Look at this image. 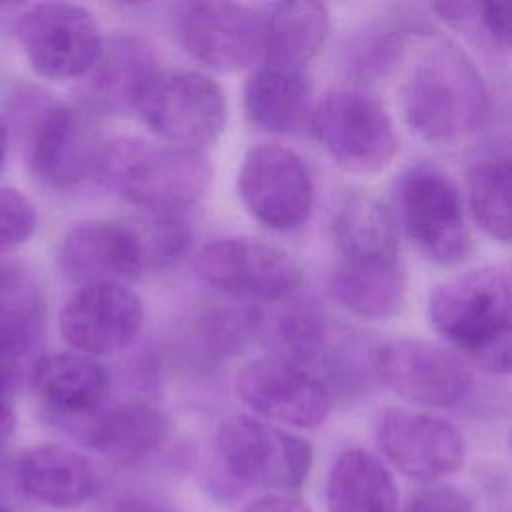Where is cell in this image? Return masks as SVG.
I'll list each match as a JSON object with an SVG mask.
<instances>
[{
  "label": "cell",
  "instance_id": "1",
  "mask_svg": "<svg viewBox=\"0 0 512 512\" xmlns=\"http://www.w3.org/2000/svg\"><path fill=\"white\" fill-rule=\"evenodd\" d=\"M402 112L426 142L452 146L466 140L488 112V90L478 66L454 42L434 44L402 88Z\"/></svg>",
  "mask_w": 512,
  "mask_h": 512
},
{
  "label": "cell",
  "instance_id": "2",
  "mask_svg": "<svg viewBox=\"0 0 512 512\" xmlns=\"http://www.w3.org/2000/svg\"><path fill=\"white\" fill-rule=\"evenodd\" d=\"M428 316L436 332L488 374L510 370V274L484 266L436 286Z\"/></svg>",
  "mask_w": 512,
  "mask_h": 512
},
{
  "label": "cell",
  "instance_id": "3",
  "mask_svg": "<svg viewBox=\"0 0 512 512\" xmlns=\"http://www.w3.org/2000/svg\"><path fill=\"white\" fill-rule=\"evenodd\" d=\"M94 176L134 206L176 214L206 194L212 164L202 152L120 136L102 144Z\"/></svg>",
  "mask_w": 512,
  "mask_h": 512
},
{
  "label": "cell",
  "instance_id": "4",
  "mask_svg": "<svg viewBox=\"0 0 512 512\" xmlns=\"http://www.w3.org/2000/svg\"><path fill=\"white\" fill-rule=\"evenodd\" d=\"M222 476L234 486L298 490L312 468L308 440L248 414L224 418L214 436Z\"/></svg>",
  "mask_w": 512,
  "mask_h": 512
},
{
  "label": "cell",
  "instance_id": "5",
  "mask_svg": "<svg viewBox=\"0 0 512 512\" xmlns=\"http://www.w3.org/2000/svg\"><path fill=\"white\" fill-rule=\"evenodd\" d=\"M138 116L164 144L202 152L226 128L228 102L222 86L204 72H158L144 90Z\"/></svg>",
  "mask_w": 512,
  "mask_h": 512
},
{
  "label": "cell",
  "instance_id": "6",
  "mask_svg": "<svg viewBox=\"0 0 512 512\" xmlns=\"http://www.w3.org/2000/svg\"><path fill=\"white\" fill-rule=\"evenodd\" d=\"M310 130L328 156L344 170L372 174L398 152V132L388 110L362 90H330L314 102Z\"/></svg>",
  "mask_w": 512,
  "mask_h": 512
},
{
  "label": "cell",
  "instance_id": "7",
  "mask_svg": "<svg viewBox=\"0 0 512 512\" xmlns=\"http://www.w3.org/2000/svg\"><path fill=\"white\" fill-rule=\"evenodd\" d=\"M24 118L26 160L38 180L66 190L96 174L104 142L88 112L34 96L26 104Z\"/></svg>",
  "mask_w": 512,
  "mask_h": 512
},
{
  "label": "cell",
  "instance_id": "8",
  "mask_svg": "<svg viewBox=\"0 0 512 512\" xmlns=\"http://www.w3.org/2000/svg\"><path fill=\"white\" fill-rule=\"evenodd\" d=\"M14 34L32 70L48 80L84 78L104 44L94 16L70 2L22 6Z\"/></svg>",
  "mask_w": 512,
  "mask_h": 512
},
{
  "label": "cell",
  "instance_id": "9",
  "mask_svg": "<svg viewBox=\"0 0 512 512\" xmlns=\"http://www.w3.org/2000/svg\"><path fill=\"white\" fill-rule=\"evenodd\" d=\"M400 220L432 262L452 266L470 254V232L454 182L432 166H412L398 180Z\"/></svg>",
  "mask_w": 512,
  "mask_h": 512
},
{
  "label": "cell",
  "instance_id": "10",
  "mask_svg": "<svg viewBox=\"0 0 512 512\" xmlns=\"http://www.w3.org/2000/svg\"><path fill=\"white\" fill-rule=\"evenodd\" d=\"M194 270L206 284L248 300H284L302 284V268L288 252L252 238H220L202 246Z\"/></svg>",
  "mask_w": 512,
  "mask_h": 512
},
{
  "label": "cell",
  "instance_id": "11",
  "mask_svg": "<svg viewBox=\"0 0 512 512\" xmlns=\"http://www.w3.org/2000/svg\"><path fill=\"white\" fill-rule=\"evenodd\" d=\"M238 194L246 210L272 230L302 226L314 204V184L304 160L294 150L270 142L244 154Z\"/></svg>",
  "mask_w": 512,
  "mask_h": 512
},
{
  "label": "cell",
  "instance_id": "12",
  "mask_svg": "<svg viewBox=\"0 0 512 512\" xmlns=\"http://www.w3.org/2000/svg\"><path fill=\"white\" fill-rule=\"evenodd\" d=\"M374 376L400 398L428 408H450L472 388L466 362L422 338H396L374 350Z\"/></svg>",
  "mask_w": 512,
  "mask_h": 512
},
{
  "label": "cell",
  "instance_id": "13",
  "mask_svg": "<svg viewBox=\"0 0 512 512\" xmlns=\"http://www.w3.org/2000/svg\"><path fill=\"white\" fill-rule=\"evenodd\" d=\"M238 398L258 416L294 428H316L332 410L326 384L280 354L250 360L236 376Z\"/></svg>",
  "mask_w": 512,
  "mask_h": 512
},
{
  "label": "cell",
  "instance_id": "14",
  "mask_svg": "<svg viewBox=\"0 0 512 512\" xmlns=\"http://www.w3.org/2000/svg\"><path fill=\"white\" fill-rule=\"evenodd\" d=\"M188 54L216 72H238L264 52V16L234 2H188L178 18Z\"/></svg>",
  "mask_w": 512,
  "mask_h": 512
},
{
  "label": "cell",
  "instance_id": "15",
  "mask_svg": "<svg viewBox=\"0 0 512 512\" xmlns=\"http://www.w3.org/2000/svg\"><path fill=\"white\" fill-rule=\"evenodd\" d=\"M376 444L398 472L422 482L454 474L466 452L464 438L454 424L404 408H388L378 416Z\"/></svg>",
  "mask_w": 512,
  "mask_h": 512
},
{
  "label": "cell",
  "instance_id": "16",
  "mask_svg": "<svg viewBox=\"0 0 512 512\" xmlns=\"http://www.w3.org/2000/svg\"><path fill=\"white\" fill-rule=\"evenodd\" d=\"M144 322L136 292L120 284L80 286L62 306V338L80 354L108 356L134 342Z\"/></svg>",
  "mask_w": 512,
  "mask_h": 512
},
{
  "label": "cell",
  "instance_id": "17",
  "mask_svg": "<svg viewBox=\"0 0 512 512\" xmlns=\"http://www.w3.org/2000/svg\"><path fill=\"white\" fill-rule=\"evenodd\" d=\"M64 276L80 286L138 280L148 264L144 236L116 220H88L66 232L58 250Z\"/></svg>",
  "mask_w": 512,
  "mask_h": 512
},
{
  "label": "cell",
  "instance_id": "18",
  "mask_svg": "<svg viewBox=\"0 0 512 512\" xmlns=\"http://www.w3.org/2000/svg\"><path fill=\"white\" fill-rule=\"evenodd\" d=\"M86 446L116 466H134L156 454L168 438L166 414L146 400L100 406L92 414L66 420Z\"/></svg>",
  "mask_w": 512,
  "mask_h": 512
},
{
  "label": "cell",
  "instance_id": "19",
  "mask_svg": "<svg viewBox=\"0 0 512 512\" xmlns=\"http://www.w3.org/2000/svg\"><path fill=\"white\" fill-rule=\"evenodd\" d=\"M160 72L154 50L138 36L118 34L104 40L96 64L82 82L84 104L102 114H130Z\"/></svg>",
  "mask_w": 512,
  "mask_h": 512
},
{
  "label": "cell",
  "instance_id": "20",
  "mask_svg": "<svg viewBox=\"0 0 512 512\" xmlns=\"http://www.w3.org/2000/svg\"><path fill=\"white\" fill-rule=\"evenodd\" d=\"M30 384L58 420H74L104 406L110 392L108 370L80 352L48 354L34 362Z\"/></svg>",
  "mask_w": 512,
  "mask_h": 512
},
{
  "label": "cell",
  "instance_id": "21",
  "mask_svg": "<svg viewBox=\"0 0 512 512\" xmlns=\"http://www.w3.org/2000/svg\"><path fill=\"white\" fill-rule=\"evenodd\" d=\"M16 480L26 496L60 510L82 506L98 486L90 460L60 444H42L26 450L16 464Z\"/></svg>",
  "mask_w": 512,
  "mask_h": 512
},
{
  "label": "cell",
  "instance_id": "22",
  "mask_svg": "<svg viewBox=\"0 0 512 512\" xmlns=\"http://www.w3.org/2000/svg\"><path fill=\"white\" fill-rule=\"evenodd\" d=\"M250 122L272 134H296L310 124L312 82L304 70L262 64L244 86Z\"/></svg>",
  "mask_w": 512,
  "mask_h": 512
},
{
  "label": "cell",
  "instance_id": "23",
  "mask_svg": "<svg viewBox=\"0 0 512 512\" xmlns=\"http://www.w3.org/2000/svg\"><path fill=\"white\" fill-rule=\"evenodd\" d=\"M398 488L390 468L364 448L336 456L326 480L328 512H398Z\"/></svg>",
  "mask_w": 512,
  "mask_h": 512
},
{
  "label": "cell",
  "instance_id": "24",
  "mask_svg": "<svg viewBox=\"0 0 512 512\" xmlns=\"http://www.w3.org/2000/svg\"><path fill=\"white\" fill-rule=\"evenodd\" d=\"M46 326L42 286L22 264L0 260V360L32 354Z\"/></svg>",
  "mask_w": 512,
  "mask_h": 512
},
{
  "label": "cell",
  "instance_id": "25",
  "mask_svg": "<svg viewBox=\"0 0 512 512\" xmlns=\"http://www.w3.org/2000/svg\"><path fill=\"white\" fill-rule=\"evenodd\" d=\"M264 16V64L304 70L320 52L330 30L322 2L296 0L270 6Z\"/></svg>",
  "mask_w": 512,
  "mask_h": 512
},
{
  "label": "cell",
  "instance_id": "26",
  "mask_svg": "<svg viewBox=\"0 0 512 512\" xmlns=\"http://www.w3.org/2000/svg\"><path fill=\"white\" fill-rule=\"evenodd\" d=\"M330 298L354 316L386 320L406 298V272L398 262L358 264L340 262L328 280Z\"/></svg>",
  "mask_w": 512,
  "mask_h": 512
},
{
  "label": "cell",
  "instance_id": "27",
  "mask_svg": "<svg viewBox=\"0 0 512 512\" xmlns=\"http://www.w3.org/2000/svg\"><path fill=\"white\" fill-rule=\"evenodd\" d=\"M334 238L344 262H398V228L390 210L368 194L348 196L334 216Z\"/></svg>",
  "mask_w": 512,
  "mask_h": 512
},
{
  "label": "cell",
  "instance_id": "28",
  "mask_svg": "<svg viewBox=\"0 0 512 512\" xmlns=\"http://www.w3.org/2000/svg\"><path fill=\"white\" fill-rule=\"evenodd\" d=\"M510 160L476 164L468 174V204L478 226L494 240L510 242Z\"/></svg>",
  "mask_w": 512,
  "mask_h": 512
},
{
  "label": "cell",
  "instance_id": "29",
  "mask_svg": "<svg viewBox=\"0 0 512 512\" xmlns=\"http://www.w3.org/2000/svg\"><path fill=\"white\" fill-rule=\"evenodd\" d=\"M402 44L404 32L398 34V28L394 26L370 30L356 40L350 56V68L368 78L382 76L398 60Z\"/></svg>",
  "mask_w": 512,
  "mask_h": 512
},
{
  "label": "cell",
  "instance_id": "30",
  "mask_svg": "<svg viewBox=\"0 0 512 512\" xmlns=\"http://www.w3.org/2000/svg\"><path fill=\"white\" fill-rule=\"evenodd\" d=\"M36 208L16 188L0 186V254L22 246L36 230Z\"/></svg>",
  "mask_w": 512,
  "mask_h": 512
},
{
  "label": "cell",
  "instance_id": "31",
  "mask_svg": "<svg viewBox=\"0 0 512 512\" xmlns=\"http://www.w3.org/2000/svg\"><path fill=\"white\" fill-rule=\"evenodd\" d=\"M404 512H474V502L464 490L438 484L414 492Z\"/></svg>",
  "mask_w": 512,
  "mask_h": 512
},
{
  "label": "cell",
  "instance_id": "32",
  "mask_svg": "<svg viewBox=\"0 0 512 512\" xmlns=\"http://www.w3.org/2000/svg\"><path fill=\"white\" fill-rule=\"evenodd\" d=\"M10 394H12V376L4 366V362H0V454L8 446L16 428V416L10 402Z\"/></svg>",
  "mask_w": 512,
  "mask_h": 512
},
{
  "label": "cell",
  "instance_id": "33",
  "mask_svg": "<svg viewBox=\"0 0 512 512\" xmlns=\"http://www.w3.org/2000/svg\"><path fill=\"white\" fill-rule=\"evenodd\" d=\"M242 512H310V508L300 498L288 494H270L252 502Z\"/></svg>",
  "mask_w": 512,
  "mask_h": 512
},
{
  "label": "cell",
  "instance_id": "34",
  "mask_svg": "<svg viewBox=\"0 0 512 512\" xmlns=\"http://www.w3.org/2000/svg\"><path fill=\"white\" fill-rule=\"evenodd\" d=\"M114 512H172L164 506H158L154 502H148V500H136V498H130V500H124L116 506Z\"/></svg>",
  "mask_w": 512,
  "mask_h": 512
},
{
  "label": "cell",
  "instance_id": "35",
  "mask_svg": "<svg viewBox=\"0 0 512 512\" xmlns=\"http://www.w3.org/2000/svg\"><path fill=\"white\" fill-rule=\"evenodd\" d=\"M6 148H8V126H6L4 118L0 116V166L6 156Z\"/></svg>",
  "mask_w": 512,
  "mask_h": 512
},
{
  "label": "cell",
  "instance_id": "36",
  "mask_svg": "<svg viewBox=\"0 0 512 512\" xmlns=\"http://www.w3.org/2000/svg\"><path fill=\"white\" fill-rule=\"evenodd\" d=\"M22 6L20 4H10V2H0V20H4L6 16H10V14H18L16 10H20Z\"/></svg>",
  "mask_w": 512,
  "mask_h": 512
},
{
  "label": "cell",
  "instance_id": "37",
  "mask_svg": "<svg viewBox=\"0 0 512 512\" xmlns=\"http://www.w3.org/2000/svg\"><path fill=\"white\" fill-rule=\"evenodd\" d=\"M0 512H14V510L8 508V506H4V504H0Z\"/></svg>",
  "mask_w": 512,
  "mask_h": 512
}]
</instances>
